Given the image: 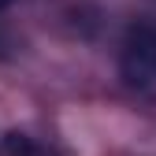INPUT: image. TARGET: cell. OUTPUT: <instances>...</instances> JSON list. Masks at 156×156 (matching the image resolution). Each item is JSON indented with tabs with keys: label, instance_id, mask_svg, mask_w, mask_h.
I'll use <instances>...</instances> for the list:
<instances>
[{
	"label": "cell",
	"instance_id": "cell-1",
	"mask_svg": "<svg viewBox=\"0 0 156 156\" xmlns=\"http://www.w3.org/2000/svg\"><path fill=\"white\" fill-rule=\"evenodd\" d=\"M119 74L130 89L156 86V30L152 26H130L119 48Z\"/></svg>",
	"mask_w": 156,
	"mask_h": 156
},
{
	"label": "cell",
	"instance_id": "cell-2",
	"mask_svg": "<svg viewBox=\"0 0 156 156\" xmlns=\"http://www.w3.org/2000/svg\"><path fill=\"white\" fill-rule=\"evenodd\" d=\"M8 152H15V156H52L45 149H37L26 134H8Z\"/></svg>",
	"mask_w": 156,
	"mask_h": 156
},
{
	"label": "cell",
	"instance_id": "cell-3",
	"mask_svg": "<svg viewBox=\"0 0 156 156\" xmlns=\"http://www.w3.org/2000/svg\"><path fill=\"white\" fill-rule=\"evenodd\" d=\"M8 4H11V0H0V11H4V8H8Z\"/></svg>",
	"mask_w": 156,
	"mask_h": 156
}]
</instances>
